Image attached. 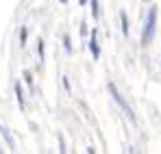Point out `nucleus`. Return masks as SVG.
Segmentation results:
<instances>
[{
  "label": "nucleus",
  "instance_id": "f257e3e1",
  "mask_svg": "<svg viewBox=\"0 0 161 154\" xmlns=\"http://www.w3.org/2000/svg\"><path fill=\"white\" fill-rule=\"evenodd\" d=\"M155 30H157V7H150L146 13V20H144V30H142V44L144 46H148L153 41Z\"/></svg>",
  "mask_w": 161,
  "mask_h": 154
},
{
  "label": "nucleus",
  "instance_id": "f03ea898",
  "mask_svg": "<svg viewBox=\"0 0 161 154\" xmlns=\"http://www.w3.org/2000/svg\"><path fill=\"white\" fill-rule=\"evenodd\" d=\"M109 93H111L113 102H115L118 106H120V109H122V113H124V115H126L131 122H135V115H133V111H131V106H129V104H126V100L120 96V91H118V87H115L113 82H109Z\"/></svg>",
  "mask_w": 161,
  "mask_h": 154
},
{
  "label": "nucleus",
  "instance_id": "7ed1b4c3",
  "mask_svg": "<svg viewBox=\"0 0 161 154\" xmlns=\"http://www.w3.org/2000/svg\"><path fill=\"white\" fill-rule=\"evenodd\" d=\"M89 50H92V56H94V59L100 56V48H98V30H96V28L92 30V37H89Z\"/></svg>",
  "mask_w": 161,
  "mask_h": 154
},
{
  "label": "nucleus",
  "instance_id": "20e7f679",
  "mask_svg": "<svg viewBox=\"0 0 161 154\" xmlns=\"http://www.w3.org/2000/svg\"><path fill=\"white\" fill-rule=\"evenodd\" d=\"M120 20H122V35L129 37V18H126L124 11H120Z\"/></svg>",
  "mask_w": 161,
  "mask_h": 154
},
{
  "label": "nucleus",
  "instance_id": "39448f33",
  "mask_svg": "<svg viewBox=\"0 0 161 154\" xmlns=\"http://www.w3.org/2000/svg\"><path fill=\"white\" fill-rule=\"evenodd\" d=\"M15 96H18L20 109H24V93H22V85H20V82H15Z\"/></svg>",
  "mask_w": 161,
  "mask_h": 154
},
{
  "label": "nucleus",
  "instance_id": "423d86ee",
  "mask_svg": "<svg viewBox=\"0 0 161 154\" xmlns=\"http://www.w3.org/2000/svg\"><path fill=\"white\" fill-rule=\"evenodd\" d=\"M92 2V15H94V20H98L100 18V11H98V0H89Z\"/></svg>",
  "mask_w": 161,
  "mask_h": 154
},
{
  "label": "nucleus",
  "instance_id": "0eeeda50",
  "mask_svg": "<svg viewBox=\"0 0 161 154\" xmlns=\"http://www.w3.org/2000/svg\"><path fill=\"white\" fill-rule=\"evenodd\" d=\"M37 54H39V63H42V61H44V41H42V39L37 41Z\"/></svg>",
  "mask_w": 161,
  "mask_h": 154
},
{
  "label": "nucleus",
  "instance_id": "6e6552de",
  "mask_svg": "<svg viewBox=\"0 0 161 154\" xmlns=\"http://www.w3.org/2000/svg\"><path fill=\"white\" fill-rule=\"evenodd\" d=\"M63 44H65V50H68V52H72V46H70V37H68V35L63 37Z\"/></svg>",
  "mask_w": 161,
  "mask_h": 154
},
{
  "label": "nucleus",
  "instance_id": "1a4fd4ad",
  "mask_svg": "<svg viewBox=\"0 0 161 154\" xmlns=\"http://www.w3.org/2000/svg\"><path fill=\"white\" fill-rule=\"evenodd\" d=\"M20 41H22V46L26 44V28H22V33H20Z\"/></svg>",
  "mask_w": 161,
  "mask_h": 154
},
{
  "label": "nucleus",
  "instance_id": "9d476101",
  "mask_svg": "<svg viewBox=\"0 0 161 154\" xmlns=\"http://www.w3.org/2000/svg\"><path fill=\"white\" fill-rule=\"evenodd\" d=\"M59 2H63V4H65V2H68V0H59Z\"/></svg>",
  "mask_w": 161,
  "mask_h": 154
}]
</instances>
